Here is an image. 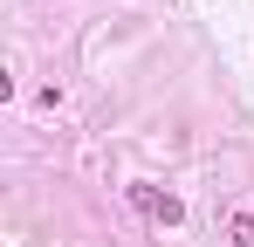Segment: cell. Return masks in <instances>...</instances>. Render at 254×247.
Instances as JSON below:
<instances>
[{"label": "cell", "mask_w": 254, "mask_h": 247, "mask_svg": "<svg viewBox=\"0 0 254 247\" xmlns=\"http://www.w3.org/2000/svg\"><path fill=\"white\" fill-rule=\"evenodd\" d=\"M130 206H137L144 220H158V227H179V220H186V206H179V192H165V185H144V179L130 185Z\"/></svg>", "instance_id": "1"}, {"label": "cell", "mask_w": 254, "mask_h": 247, "mask_svg": "<svg viewBox=\"0 0 254 247\" xmlns=\"http://www.w3.org/2000/svg\"><path fill=\"white\" fill-rule=\"evenodd\" d=\"M227 234H234V247H254V213H241V220H234Z\"/></svg>", "instance_id": "2"}]
</instances>
